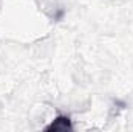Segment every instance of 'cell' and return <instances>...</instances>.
<instances>
[{
  "label": "cell",
  "instance_id": "cell-1",
  "mask_svg": "<svg viewBox=\"0 0 133 132\" xmlns=\"http://www.w3.org/2000/svg\"><path fill=\"white\" fill-rule=\"evenodd\" d=\"M66 129H73V126L70 118L64 115H59L50 126H46V131H66Z\"/></svg>",
  "mask_w": 133,
  "mask_h": 132
}]
</instances>
